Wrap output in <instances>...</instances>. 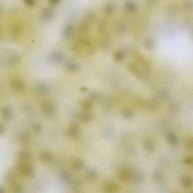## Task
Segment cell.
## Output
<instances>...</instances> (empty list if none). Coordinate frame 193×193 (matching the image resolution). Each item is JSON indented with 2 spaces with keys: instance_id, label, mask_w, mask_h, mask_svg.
Returning a JSON list of instances; mask_svg holds the SVG:
<instances>
[{
  "instance_id": "cell-36",
  "label": "cell",
  "mask_w": 193,
  "mask_h": 193,
  "mask_svg": "<svg viewBox=\"0 0 193 193\" xmlns=\"http://www.w3.org/2000/svg\"><path fill=\"white\" fill-rule=\"evenodd\" d=\"M184 163L187 164H192V158L191 157H188L185 160Z\"/></svg>"
},
{
  "instance_id": "cell-13",
  "label": "cell",
  "mask_w": 193,
  "mask_h": 193,
  "mask_svg": "<svg viewBox=\"0 0 193 193\" xmlns=\"http://www.w3.org/2000/svg\"><path fill=\"white\" fill-rule=\"evenodd\" d=\"M84 166H85V162L83 160L81 159H78L75 160L72 164L73 168L77 170L84 168Z\"/></svg>"
},
{
  "instance_id": "cell-27",
  "label": "cell",
  "mask_w": 193,
  "mask_h": 193,
  "mask_svg": "<svg viewBox=\"0 0 193 193\" xmlns=\"http://www.w3.org/2000/svg\"><path fill=\"white\" fill-rule=\"evenodd\" d=\"M89 96L91 99L94 100H98L100 98V95L97 92H91L89 94Z\"/></svg>"
},
{
  "instance_id": "cell-21",
  "label": "cell",
  "mask_w": 193,
  "mask_h": 193,
  "mask_svg": "<svg viewBox=\"0 0 193 193\" xmlns=\"http://www.w3.org/2000/svg\"><path fill=\"white\" fill-rule=\"evenodd\" d=\"M182 185L184 187L186 188H188L192 185V180L189 177L184 178L182 180Z\"/></svg>"
},
{
  "instance_id": "cell-3",
  "label": "cell",
  "mask_w": 193,
  "mask_h": 193,
  "mask_svg": "<svg viewBox=\"0 0 193 193\" xmlns=\"http://www.w3.org/2000/svg\"><path fill=\"white\" fill-rule=\"evenodd\" d=\"M132 171L128 167H123L118 172L119 178L124 182H129L132 180Z\"/></svg>"
},
{
  "instance_id": "cell-15",
  "label": "cell",
  "mask_w": 193,
  "mask_h": 193,
  "mask_svg": "<svg viewBox=\"0 0 193 193\" xmlns=\"http://www.w3.org/2000/svg\"><path fill=\"white\" fill-rule=\"evenodd\" d=\"M30 153L26 151H21L18 155L19 159L20 160V162H24L29 160L30 159Z\"/></svg>"
},
{
  "instance_id": "cell-18",
  "label": "cell",
  "mask_w": 193,
  "mask_h": 193,
  "mask_svg": "<svg viewBox=\"0 0 193 193\" xmlns=\"http://www.w3.org/2000/svg\"><path fill=\"white\" fill-rule=\"evenodd\" d=\"M80 105L86 111H89L92 108V103L91 102L87 100H82L80 102Z\"/></svg>"
},
{
  "instance_id": "cell-20",
  "label": "cell",
  "mask_w": 193,
  "mask_h": 193,
  "mask_svg": "<svg viewBox=\"0 0 193 193\" xmlns=\"http://www.w3.org/2000/svg\"><path fill=\"white\" fill-rule=\"evenodd\" d=\"M38 92L41 94H45L48 91V86L45 84L41 83L38 86Z\"/></svg>"
},
{
  "instance_id": "cell-1",
  "label": "cell",
  "mask_w": 193,
  "mask_h": 193,
  "mask_svg": "<svg viewBox=\"0 0 193 193\" xmlns=\"http://www.w3.org/2000/svg\"><path fill=\"white\" fill-rule=\"evenodd\" d=\"M17 170L21 176L32 178L34 176V171L33 167L24 162H20L17 165Z\"/></svg>"
},
{
  "instance_id": "cell-11",
  "label": "cell",
  "mask_w": 193,
  "mask_h": 193,
  "mask_svg": "<svg viewBox=\"0 0 193 193\" xmlns=\"http://www.w3.org/2000/svg\"><path fill=\"white\" fill-rule=\"evenodd\" d=\"M98 176V173L95 169H88L86 173V177L89 180H93L95 179Z\"/></svg>"
},
{
  "instance_id": "cell-28",
  "label": "cell",
  "mask_w": 193,
  "mask_h": 193,
  "mask_svg": "<svg viewBox=\"0 0 193 193\" xmlns=\"http://www.w3.org/2000/svg\"><path fill=\"white\" fill-rule=\"evenodd\" d=\"M186 146L187 148L189 150H191L192 149L193 141L192 138H189L187 139L186 141Z\"/></svg>"
},
{
  "instance_id": "cell-33",
  "label": "cell",
  "mask_w": 193,
  "mask_h": 193,
  "mask_svg": "<svg viewBox=\"0 0 193 193\" xmlns=\"http://www.w3.org/2000/svg\"><path fill=\"white\" fill-rule=\"evenodd\" d=\"M34 131L37 133H39L41 132L43 130V127L40 124L36 125L34 127Z\"/></svg>"
},
{
  "instance_id": "cell-5",
  "label": "cell",
  "mask_w": 193,
  "mask_h": 193,
  "mask_svg": "<svg viewBox=\"0 0 193 193\" xmlns=\"http://www.w3.org/2000/svg\"><path fill=\"white\" fill-rule=\"evenodd\" d=\"M79 132V128L77 124L75 122L71 123L68 130L69 136L72 139H75L78 136Z\"/></svg>"
},
{
  "instance_id": "cell-24",
  "label": "cell",
  "mask_w": 193,
  "mask_h": 193,
  "mask_svg": "<svg viewBox=\"0 0 193 193\" xmlns=\"http://www.w3.org/2000/svg\"><path fill=\"white\" fill-rule=\"evenodd\" d=\"M20 141L23 144H26L30 140V135L27 133H23L20 135Z\"/></svg>"
},
{
  "instance_id": "cell-23",
  "label": "cell",
  "mask_w": 193,
  "mask_h": 193,
  "mask_svg": "<svg viewBox=\"0 0 193 193\" xmlns=\"http://www.w3.org/2000/svg\"><path fill=\"white\" fill-rule=\"evenodd\" d=\"M167 139L172 145H176L177 144V140L176 136L173 134L169 133L167 134Z\"/></svg>"
},
{
  "instance_id": "cell-25",
  "label": "cell",
  "mask_w": 193,
  "mask_h": 193,
  "mask_svg": "<svg viewBox=\"0 0 193 193\" xmlns=\"http://www.w3.org/2000/svg\"><path fill=\"white\" fill-rule=\"evenodd\" d=\"M14 174L13 172L11 171H8L5 175V178L7 181H9L11 183H13L14 181Z\"/></svg>"
},
{
  "instance_id": "cell-35",
  "label": "cell",
  "mask_w": 193,
  "mask_h": 193,
  "mask_svg": "<svg viewBox=\"0 0 193 193\" xmlns=\"http://www.w3.org/2000/svg\"><path fill=\"white\" fill-rule=\"evenodd\" d=\"M145 45L148 48H151L153 45V42L150 39H147L145 40Z\"/></svg>"
},
{
  "instance_id": "cell-40",
  "label": "cell",
  "mask_w": 193,
  "mask_h": 193,
  "mask_svg": "<svg viewBox=\"0 0 193 193\" xmlns=\"http://www.w3.org/2000/svg\"><path fill=\"white\" fill-rule=\"evenodd\" d=\"M51 1H52V2H53V3H57V2H58L59 0H51Z\"/></svg>"
},
{
  "instance_id": "cell-10",
  "label": "cell",
  "mask_w": 193,
  "mask_h": 193,
  "mask_svg": "<svg viewBox=\"0 0 193 193\" xmlns=\"http://www.w3.org/2000/svg\"><path fill=\"white\" fill-rule=\"evenodd\" d=\"M12 86L13 88L17 91H21L24 89L25 84L24 82L21 80H13L12 83Z\"/></svg>"
},
{
  "instance_id": "cell-26",
  "label": "cell",
  "mask_w": 193,
  "mask_h": 193,
  "mask_svg": "<svg viewBox=\"0 0 193 193\" xmlns=\"http://www.w3.org/2000/svg\"><path fill=\"white\" fill-rule=\"evenodd\" d=\"M122 114L124 117L128 119L132 118L133 116V113L132 111L130 109H125L122 112Z\"/></svg>"
},
{
  "instance_id": "cell-17",
  "label": "cell",
  "mask_w": 193,
  "mask_h": 193,
  "mask_svg": "<svg viewBox=\"0 0 193 193\" xmlns=\"http://www.w3.org/2000/svg\"><path fill=\"white\" fill-rule=\"evenodd\" d=\"M125 7L127 11L130 12H134L137 9L136 4L132 1H128L126 2L125 3Z\"/></svg>"
},
{
  "instance_id": "cell-31",
  "label": "cell",
  "mask_w": 193,
  "mask_h": 193,
  "mask_svg": "<svg viewBox=\"0 0 193 193\" xmlns=\"http://www.w3.org/2000/svg\"><path fill=\"white\" fill-rule=\"evenodd\" d=\"M61 177L63 181H67L69 178V174L66 171H63L61 173Z\"/></svg>"
},
{
  "instance_id": "cell-7",
  "label": "cell",
  "mask_w": 193,
  "mask_h": 193,
  "mask_svg": "<svg viewBox=\"0 0 193 193\" xmlns=\"http://www.w3.org/2000/svg\"><path fill=\"white\" fill-rule=\"evenodd\" d=\"M79 118L82 122L88 123L93 121L94 116L88 112H82L79 114Z\"/></svg>"
},
{
  "instance_id": "cell-9",
  "label": "cell",
  "mask_w": 193,
  "mask_h": 193,
  "mask_svg": "<svg viewBox=\"0 0 193 193\" xmlns=\"http://www.w3.org/2000/svg\"><path fill=\"white\" fill-rule=\"evenodd\" d=\"M40 158L43 163H48L52 160V155L49 152L44 151L41 153Z\"/></svg>"
},
{
  "instance_id": "cell-8",
  "label": "cell",
  "mask_w": 193,
  "mask_h": 193,
  "mask_svg": "<svg viewBox=\"0 0 193 193\" xmlns=\"http://www.w3.org/2000/svg\"><path fill=\"white\" fill-rule=\"evenodd\" d=\"M66 68L69 71L74 72L79 70V65L77 62L74 61H69L66 63Z\"/></svg>"
},
{
  "instance_id": "cell-37",
  "label": "cell",
  "mask_w": 193,
  "mask_h": 193,
  "mask_svg": "<svg viewBox=\"0 0 193 193\" xmlns=\"http://www.w3.org/2000/svg\"><path fill=\"white\" fill-rule=\"evenodd\" d=\"M5 128L1 124H0V135H2L4 132Z\"/></svg>"
},
{
  "instance_id": "cell-39",
  "label": "cell",
  "mask_w": 193,
  "mask_h": 193,
  "mask_svg": "<svg viewBox=\"0 0 193 193\" xmlns=\"http://www.w3.org/2000/svg\"><path fill=\"white\" fill-rule=\"evenodd\" d=\"M5 192V190L3 187L0 186V193H4Z\"/></svg>"
},
{
  "instance_id": "cell-16",
  "label": "cell",
  "mask_w": 193,
  "mask_h": 193,
  "mask_svg": "<svg viewBox=\"0 0 193 193\" xmlns=\"http://www.w3.org/2000/svg\"><path fill=\"white\" fill-rule=\"evenodd\" d=\"M52 61L54 62H60L62 61L63 59V56L62 53L59 52H56L52 53Z\"/></svg>"
},
{
  "instance_id": "cell-14",
  "label": "cell",
  "mask_w": 193,
  "mask_h": 193,
  "mask_svg": "<svg viewBox=\"0 0 193 193\" xmlns=\"http://www.w3.org/2000/svg\"><path fill=\"white\" fill-rule=\"evenodd\" d=\"M144 146L146 149L149 152L153 151L155 148L154 142L150 139L145 140L144 142Z\"/></svg>"
},
{
  "instance_id": "cell-6",
  "label": "cell",
  "mask_w": 193,
  "mask_h": 193,
  "mask_svg": "<svg viewBox=\"0 0 193 193\" xmlns=\"http://www.w3.org/2000/svg\"><path fill=\"white\" fill-rule=\"evenodd\" d=\"M103 188L105 191L109 193L116 192L118 190V187L117 184L111 181L105 184Z\"/></svg>"
},
{
  "instance_id": "cell-2",
  "label": "cell",
  "mask_w": 193,
  "mask_h": 193,
  "mask_svg": "<svg viewBox=\"0 0 193 193\" xmlns=\"http://www.w3.org/2000/svg\"><path fill=\"white\" fill-rule=\"evenodd\" d=\"M75 49L78 53H84L86 55L91 54L94 51L91 45L85 40L80 41L79 44L75 46Z\"/></svg>"
},
{
  "instance_id": "cell-32",
  "label": "cell",
  "mask_w": 193,
  "mask_h": 193,
  "mask_svg": "<svg viewBox=\"0 0 193 193\" xmlns=\"http://www.w3.org/2000/svg\"><path fill=\"white\" fill-rule=\"evenodd\" d=\"M123 57V54L122 52H118L115 54L114 55L115 59L117 61H121Z\"/></svg>"
},
{
  "instance_id": "cell-34",
  "label": "cell",
  "mask_w": 193,
  "mask_h": 193,
  "mask_svg": "<svg viewBox=\"0 0 193 193\" xmlns=\"http://www.w3.org/2000/svg\"><path fill=\"white\" fill-rule=\"evenodd\" d=\"M114 7L113 5L111 4H109L107 5L106 10H107V12L111 13L113 12L114 11Z\"/></svg>"
},
{
  "instance_id": "cell-12",
  "label": "cell",
  "mask_w": 193,
  "mask_h": 193,
  "mask_svg": "<svg viewBox=\"0 0 193 193\" xmlns=\"http://www.w3.org/2000/svg\"><path fill=\"white\" fill-rule=\"evenodd\" d=\"M2 113L3 117L6 121H10L12 118V113L8 107H4L2 108Z\"/></svg>"
},
{
  "instance_id": "cell-38",
  "label": "cell",
  "mask_w": 193,
  "mask_h": 193,
  "mask_svg": "<svg viewBox=\"0 0 193 193\" xmlns=\"http://www.w3.org/2000/svg\"><path fill=\"white\" fill-rule=\"evenodd\" d=\"M25 2L29 6H31L34 3V0H25Z\"/></svg>"
},
{
  "instance_id": "cell-19",
  "label": "cell",
  "mask_w": 193,
  "mask_h": 193,
  "mask_svg": "<svg viewBox=\"0 0 193 193\" xmlns=\"http://www.w3.org/2000/svg\"><path fill=\"white\" fill-rule=\"evenodd\" d=\"M144 175L141 172H138L134 175V180L136 183H141L144 181Z\"/></svg>"
},
{
  "instance_id": "cell-29",
  "label": "cell",
  "mask_w": 193,
  "mask_h": 193,
  "mask_svg": "<svg viewBox=\"0 0 193 193\" xmlns=\"http://www.w3.org/2000/svg\"><path fill=\"white\" fill-rule=\"evenodd\" d=\"M13 190L14 192L20 193L22 192L23 190L22 187L20 185L15 184L13 187Z\"/></svg>"
},
{
  "instance_id": "cell-30",
  "label": "cell",
  "mask_w": 193,
  "mask_h": 193,
  "mask_svg": "<svg viewBox=\"0 0 193 193\" xmlns=\"http://www.w3.org/2000/svg\"><path fill=\"white\" fill-rule=\"evenodd\" d=\"M154 177L156 181H162L163 178V176L162 173L159 172H155L154 174Z\"/></svg>"
},
{
  "instance_id": "cell-22",
  "label": "cell",
  "mask_w": 193,
  "mask_h": 193,
  "mask_svg": "<svg viewBox=\"0 0 193 193\" xmlns=\"http://www.w3.org/2000/svg\"><path fill=\"white\" fill-rule=\"evenodd\" d=\"M82 181L80 178H75L71 180L70 182V185L74 188L79 187L82 185Z\"/></svg>"
},
{
  "instance_id": "cell-4",
  "label": "cell",
  "mask_w": 193,
  "mask_h": 193,
  "mask_svg": "<svg viewBox=\"0 0 193 193\" xmlns=\"http://www.w3.org/2000/svg\"><path fill=\"white\" fill-rule=\"evenodd\" d=\"M43 111L44 114L47 116H52L54 113V105L49 101L44 102L43 104Z\"/></svg>"
}]
</instances>
